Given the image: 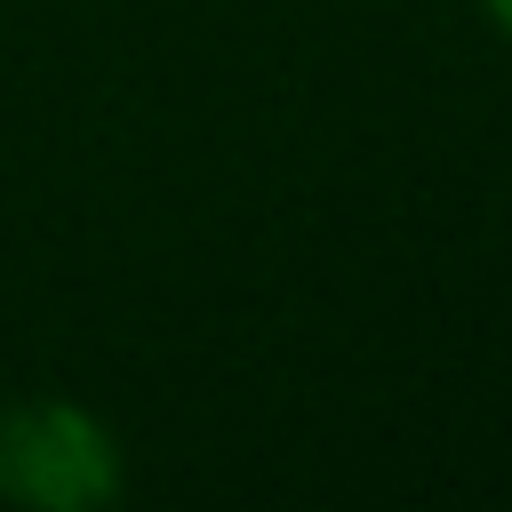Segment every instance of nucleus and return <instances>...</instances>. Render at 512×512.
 I'll list each match as a JSON object with an SVG mask.
<instances>
[{
  "mask_svg": "<svg viewBox=\"0 0 512 512\" xmlns=\"http://www.w3.org/2000/svg\"><path fill=\"white\" fill-rule=\"evenodd\" d=\"M0 496L48 504V512H88L120 496V456L112 432L72 408V400H24L0 416Z\"/></svg>",
  "mask_w": 512,
  "mask_h": 512,
  "instance_id": "1",
  "label": "nucleus"
},
{
  "mask_svg": "<svg viewBox=\"0 0 512 512\" xmlns=\"http://www.w3.org/2000/svg\"><path fill=\"white\" fill-rule=\"evenodd\" d=\"M488 16H496V24H504V32H512V0H488Z\"/></svg>",
  "mask_w": 512,
  "mask_h": 512,
  "instance_id": "2",
  "label": "nucleus"
}]
</instances>
